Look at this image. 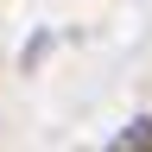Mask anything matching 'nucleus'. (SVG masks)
Here are the masks:
<instances>
[{
    "instance_id": "1",
    "label": "nucleus",
    "mask_w": 152,
    "mask_h": 152,
    "mask_svg": "<svg viewBox=\"0 0 152 152\" xmlns=\"http://www.w3.org/2000/svg\"><path fill=\"white\" fill-rule=\"evenodd\" d=\"M114 152H152V121H133L127 133H121V146Z\"/></svg>"
}]
</instances>
